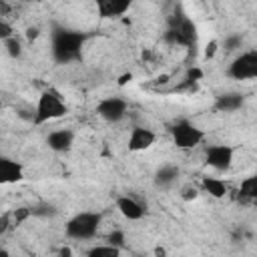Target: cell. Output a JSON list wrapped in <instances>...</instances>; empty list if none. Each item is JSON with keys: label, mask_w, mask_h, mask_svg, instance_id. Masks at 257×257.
I'll return each instance as SVG.
<instances>
[{"label": "cell", "mask_w": 257, "mask_h": 257, "mask_svg": "<svg viewBox=\"0 0 257 257\" xmlns=\"http://www.w3.org/2000/svg\"><path fill=\"white\" fill-rule=\"evenodd\" d=\"M126 100L118 98V96H110V98H104L96 104V112L100 118H104L106 122H118L126 116Z\"/></svg>", "instance_id": "ba28073f"}, {"label": "cell", "mask_w": 257, "mask_h": 257, "mask_svg": "<svg viewBox=\"0 0 257 257\" xmlns=\"http://www.w3.org/2000/svg\"><path fill=\"white\" fill-rule=\"evenodd\" d=\"M38 36V28H28V38H36Z\"/></svg>", "instance_id": "4316f807"}, {"label": "cell", "mask_w": 257, "mask_h": 257, "mask_svg": "<svg viewBox=\"0 0 257 257\" xmlns=\"http://www.w3.org/2000/svg\"><path fill=\"white\" fill-rule=\"evenodd\" d=\"M116 209L128 221H139V219L145 217V207L133 197H118L116 199Z\"/></svg>", "instance_id": "4fadbf2b"}, {"label": "cell", "mask_w": 257, "mask_h": 257, "mask_svg": "<svg viewBox=\"0 0 257 257\" xmlns=\"http://www.w3.org/2000/svg\"><path fill=\"white\" fill-rule=\"evenodd\" d=\"M30 211H32L34 217H44V219L56 215V209H54L52 205H46V203H40V205H36V207H30Z\"/></svg>", "instance_id": "ffe728a7"}, {"label": "cell", "mask_w": 257, "mask_h": 257, "mask_svg": "<svg viewBox=\"0 0 257 257\" xmlns=\"http://www.w3.org/2000/svg\"><path fill=\"white\" fill-rule=\"evenodd\" d=\"M241 106H243V96L239 92H227V94L217 96L215 100V108L219 112H235Z\"/></svg>", "instance_id": "5bb4252c"}, {"label": "cell", "mask_w": 257, "mask_h": 257, "mask_svg": "<svg viewBox=\"0 0 257 257\" xmlns=\"http://www.w3.org/2000/svg\"><path fill=\"white\" fill-rule=\"evenodd\" d=\"M66 112H68V108L62 100V96L54 88H48L38 98V104H36V110H34V124H42V122L60 118Z\"/></svg>", "instance_id": "277c9868"}, {"label": "cell", "mask_w": 257, "mask_h": 257, "mask_svg": "<svg viewBox=\"0 0 257 257\" xmlns=\"http://www.w3.org/2000/svg\"><path fill=\"white\" fill-rule=\"evenodd\" d=\"M155 141H157V135L151 128H147V126H133V131L128 135L126 147H128V151L139 153V151L151 149L155 145Z\"/></svg>", "instance_id": "30bf717a"}, {"label": "cell", "mask_w": 257, "mask_h": 257, "mask_svg": "<svg viewBox=\"0 0 257 257\" xmlns=\"http://www.w3.org/2000/svg\"><path fill=\"white\" fill-rule=\"evenodd\" d=\"M24 177V169L20 163L8 157H0V185H10L18 183Z\"/></svg>", "instance_id": "8fae6325"}, {"label": "cell", "mask_w": 257, "mask_h": 257, "mask_svg": "<svg viewBox=\"0 0 257 257\" xmlns=\"http://www.w3.org/2000/svg\"><path fill=\"white\" fill-rule=\"evenodd\" d=\"M100 213H92V211H82V213H76L64 227L66 231V237L70 239H76V241H86V239H92L100 227Z\"/></svg>", "instance_id": "7a4b0ae2"}, {"label": "cell", "mask_w": 257, "mask_h": 257, "mask_svg": "<svg viewBox=\"0 0 257 257\" xmlns=\"http://www.w3.org/2000/svg\"><path fill=\"white\" fill-rule=\"evenodd\" d=\"M215 46H217L215 42H211V46H207V56H211V54L215 52Z\"/></svg>", "instance_id": "83f0119b"}, {"label": "cell", "mask_w": 257, "mask_h": 257, "mask_svg": "<svg viewBox=\"0 0 257 257\" xmlns=\"http://www.w3.org/2000/svg\"><path fill=\"white\" fill-rule=\"evenodd\" d=\"M10 223H12V215H10V213H4V215L0 217V235L8 231V227H10Z\"/></svg>", "instance_id": "d4e9b609"}, {"label": "cell", "mask_w": 257, "mask_h": 257, "mask_svg": "<svg viewBox=\"0 0 257 257\" xmlns=\"http://www.w3.org/2000/svg\"><path fill=\"white\" fill-rule=\"evenodd\" d=\"M229 76L235 80H251L257 76V50H247L239 54L231 66H229Z\"/></svg>", "instance_id": "8992f818"}, {"label": "cell", "mask_w": 257, "mask_h": 257, "mask_svg": "<svg viewBox=\"0 0 257 257\" xmlns=\"http://www.w3.org/2000/svg\"><path fill=\"white\" fill-rule=\"evenodd\" d=\"M197 195H199V193H197V189H195V187H185V189H183V193H181V197H183L185 201L197 199Z\"/></svg>", "instance_id": "484cf974"}, {"label": "cell", "mask_w": 257, "mask_h": 257, "mask_svg": "<svg viewBox=\"0 0 257 257\" xmlns=\"http://www.w3.org/2000/svg\"><path fill=\"white\" fill-rule=\"evenodd\" d=\"M72 143H74V133L68 131V128H58V131H52L48 137H46V145L48 149H52L54 153H66L72 149Z\"/></svg>", "instance_id": "7c38bea8"}, {"label": "cell", "mask_w": 257, "mask_h": 257, "mask_svg": "<svg viewBox=\"0 0 257 257\" xmlns=\"http://www.w3.org/2000/svg\"><path fill=\"white\" fill-rule=\"evenodd\" d=\"M203 189L215 199H221L227 195V183L217 177H203Z\"/></svg>", "instance_id": "2e32d148"}, {"label": "cell", "mask_w": 257, "mask_h": 257, "mask_svg": "<svg viewBox=\"0 0 257 257\" xmlns=\"http://www.w3.org/2000/svg\"><path fill=\"white\" fill-rule=\"evenodd\" d=\"M14 34V30H12V26L8 24V22H4V20H0V42H4L6 38H10Z\"/></svg>", "instance_id": "cb8c5ba5"}, {"label": "cell", "mask_w": 257, "mask_h": 257, "mask_svg": "<svg viewBox=\"0 0 257 257\" xmlns=\"http://www.w3.org/2000/svg\"><path fill=\"white\" fill-rule=\"evenodd\" d=\"M4 46H6V52H8L12 58H18V56L22 54V44H20V40H18L14 34L4 40Z\"/></svg>", "instance_id": "d6986e66"}, {"label": "cell", "mask_w": 257, "mask_h": 257, "mask_svg": "<svg viewBox=\"0 0 257 257\" xmlns=\"http://www.w3.org/2000/svg\"><path fill=\"white\" fill-rule=\"evenodd\" d=\"M22 2H34V0H22Z\"/></svg>", "instance_id": "f1b7e54d"}, {"label": "cell", "mask_w": 257, "mask_h": 257, "mask_svg": "<svg viewBox=\"0 0 257 257\" xmlns=\"http://www.w3.org/2000/svg\"><path fill=\"white\" fill-rule=\"evenodd\" d=\"M96 6V12L102 20H112V18H120L122 14L128 12L133 0H92Z\"/></svg>", "instance_id": "9c48e42d"}, {"label": "cell", "mask_w": 257, "mask_h": 257, "mask_svg": "<svg viewBox=\"0 0 257 257\" xmlns=\"http://www.w3.org/2000/svg\"><path fill=\"white\" fill-rule=\"evenodd\" d=\"M165 42L193 48L195 42H197V28H195V24L185 14H181V12L171 16L169 30L165 32Z\"/></svg>", "instance_id": "3957f363"}, {"label": "cell", "mask_w": 257, "mask_h": 257, "mask_svg": "<svg viewBox=\"0 0 257 257\" xmlns=\"http://www.w3.org/2000/svg\"><path fill=\"white\" fill-rule=\"evenodd\" d=\"M171 137H173V143H175L179 149H195V147L205 139V133H203V128H199V126L193 124L191 120L181 118V120H177V122L173 124Z\"/></svg>", "instance_id": "5b68a950"}, {"label": "cell", "mask_w": 257, "mask_h": 257, "mask_svg": "<svg viewBox=\"0 0 257 257\" xmlns=\"http://www.w3.org/2000/svg\"><path fill=\"white\" fill-rule=\"evenodd\" d=\"M106 243H110V245L122 249V245H124V233H122V231H112V233L106 237Z\"/></svg>", "instance_id": "7402d4cb"}, {"label": "cell", "mask_w": 257, "mask_h": 257, "mask_svg": "<svg viewBox=\"0 0 257 257\" xmlns=\"http://www.w3.org/2000/svg\"><path fill=\"white\" fill-rule=\"evenodd\" d=\"M10 215H12V221H14L16 225H20V223H24V221L32 215V211H30V207H18V209L12 211Z\"/></svg>", "instance_id": "44dd1931"}, {"label": "cell", "mask_w": 257, "mask_h": 257, "mask_svg": "<svg viewBox=\"0 0 257 257\" xmlns=\"http://www.w3.org/2000/svg\"><path fill=\"white\" fill-rule=\"evenodd\" d=\"M241 44H243V38L241 36H237V34H233V36H227V40H225V50H237V48H241Z\"/></svg>", "instance_id": "603a6c76"}, {"label": "cell", "mask_w": 257, "mask_h": 257, "mask_svg": "<svg viewBox=\"0 0 257 257\" xmlns=\"http://www.w3.org/2000/svg\"><path fill=\"white\" fill-rule=\"evenodd\" d=\"M239 193H241V199L253 201V199L257 197V177H247V179H243Z\"/></svg>", "instance_id": "e0dca14e"}, {"label": "cell", "mask_w": 257, "mask_h": 257, "mask_svg": "<svg viewBox=\"0 0 257 257\" xmlns=\"http://www.w3.org/2000/svg\"><path fill=\"white\" fill-rule=\"evenodd\" d=\"M233 155L235 151L229 145H211L207 147L205 163L215 171H229V167L233 165Z\"/></svg>", "instance_id": "52a82bcc"}, {"label": "cell", "mask_w": 257, "mask_h": 257, "mask_svg": "<svg viewBox=\"0 0 257 257\" xmlns=\"http://www.w3.org/2000/svg\"><path fill=\"white\" fill-rule=\"evenodd\" d=\"M179 179V169L175 165H165L155 173V185L161 189H169Z\"/></svg>", "instance_id": "9a60e30c"}, {"label": "cell", "mask_w": 257, "mask_h": 257, "mask_svg": "<svg viewBox=\"0 0 257 257\" xmlns=\"http://www.w3.org/2000/svg\"><path fill=\"white\" fill-rule=\"evenodd\" d=\"M118 253H120V249L110 243L96 245V247L88 249V257H118Z\"/></svg>", "instance_id": "ac0fdd59"}, {"label": "cell", "mask_w": 257, "mask_h": 257, "mask_svg": "<svg viewBox=\"0 0 257 257\" xmlns=\"http://www.w3.org/2000/svg\"><path fill=\"white\" fill-rule=\"evenodd\" d=\"M86 42V34L70 28L56 26L52 30V58L58 64H68L80 58L82 46Z\"/></svg>", "instance_id": "6da1fadb"}]
</instances>
